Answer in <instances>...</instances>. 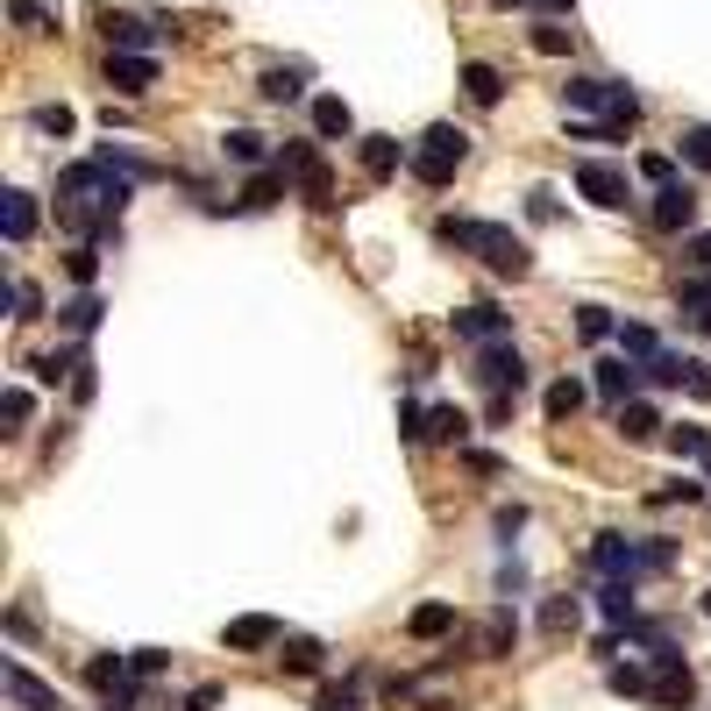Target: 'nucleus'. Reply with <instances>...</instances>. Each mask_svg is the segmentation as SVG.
<instances>
[{"instance_id":"1","label":"nucleus","mask_w":711,"mask_h":711,"mask_svg":"<svg viewBox=\"0 0 711 711\" xmlns=\"http://www.w3.org/2000/svg\"><path fill=\"white\" fill-rule=\"evenodd\" d=\"M434 235L448 242V249H470V256H484V264L498 270V278H512L520 285L526 270H534V249H526V235H512L506 221H434Z\"/></svg>"},{"instance_id":"2","label":"nucleus","mask_w":711,"mask_h":711,"mask_svg":"<svg viewBox=\"0 0 711 711\" xmlns=\"http://www.w3.org/2000/svg\"><path fill=\"white\" fill-rule=\"evenodd\" d=\"M591 563H598V577H647V569H669L676 563V548L669 541H626V534H598V548H591Z\"/></svg>"},{"instance_id":"3","label":"nucleus","mask_w":711,"mask_h":711,"mask_svg":"<svg viewBox=\"0 0 711 711\" xmlns=\"http://www.w3.org/2000/svg\"><path fill=\"white\" fill-rule=\"evenodd\" d=\"M463 157H470V135H463L456 121H434V129L420 135V149H413V178H420V186H434V192H442L448 178L463 171Z\"/></svg>"},{"instance_id":"4","label":"nucleus","mask_w":711,"mask_h":711,"mask_svg":"<svg viewBox=\"0 0 711 711\" xmlns=\"http://www.w3.org/2000/svg\"><path fill=\"white\" fill-rule=\"evenodd\" d=\"M563 108L569 114H626V121H641V93H633V86H612V79L577 71V79H563Z\"/></svg>"},{"instance_id":"5","label":"nucleus","mask_w":711,"mask_h":711,"mask_svg":"<svg viewBox=\"0 0 711 711\" xmlns=\"http://www.w3.org/2000/svg\"><path fill=\"white\" fill-rule=\"evenodd\" d=\"M470 370H477L484 391H512V399L526 391V356L512 349V335L506 342H477V363H470Z\"/></svg>"},{"instance_id":"6","label":"nucleus","mask_w":711,"mask_h":711,"mask_svg":"<svg viewBox=\"0 0 711 711\" xmlns=\"http://www.w3.org/2000/svg\"><path fill=\"white\" fill-rule=\"evenodd\" d=\"M577 192H584L591 207H604V214H619V207L633 200L626 171H619V164H604V157H584V164H577Z\"/></svg>"},{"instance_id":"7","label":"nucleus","mask_w":711,"mask_h":711,"mask_svg":"<svg viewBox=\"0 0 711 711\" xmlns=\"http://www.w3.org/2000/svg\"><path fill=\"white\" fill-rule=\"evenodd\" d=\"M662 711H690V698H698V676L684 669V655L676 647H655V690H647Z\"/></svg>"},{"instance_id":"8","label":"nucleus","mask_w":711,"mask_h":711,"mask_svg":"<svg viewBox=\"0 0 711 711\" xmlns=\"http://www.w3.org/2000/svg\"><path fill=\"white\" fill-rule=\"evenodd\" d=\"M108 86L121 100L149 93V86H157V57H149V51H108Z\"/></svg>"},{"instance_id":"9","label":"nucleus","mask_w":711,"mask_h":711,"mask_svg":"<svg viewBox=\"0 0 711 711\" xmlns=\"http://www.w3.org/2000/svg\"><path fill=\"white\" fill-rule=\"evenodd\" d=\"M591 370H598V391H604L612 406L641 399V385H647V370H641V363H633L626 349H619V356H604V363H591Z\"/></svg>"},{"instance_id":"10","label":"nucleus","mask_w":711,"mask_h":711,"mask_svg":"<svg viewBox=\"0 0 711 711\" xmlns=\"http://www.w3.org/2000/svg\"><path fill=\"white\" fill-rule=\"evenodd\" d=\"M221 641H229L235 655H256V647H285V626H278V619H264V612H242V619L221 626Z\"/></svg>"},{"instance_id":"11","label":"nucleus","mask_w":711,"mask_h":711,"mask_svg":"<svg viewBox=\"0 0 711 711\" xmlns=\"http://www.w3.org/2000/svg\"><path fill=\"white\" fill-rule=\"evenodd\" d=\"M698 192L690 186H655V229L662 235H690V221H698Z\"/></svg>"},{"instance_id":"12","label":"nucleus","mask_w":711,"mask_h":711,"mask_svg":"<svg viewBox=\"0 0 711 711\" xmlns=\"http://www.w3.org/2000/svg\"><path fill=\"white\" fill-rule=\"evenodd\" d=\"M0 676H8V698L22 704V711H65V704H57V690H43V684H36V676H29L14 655L0 662Z\"/></svg>"},{"instance_id":"13","label":"nucleus","mask_w":711,"mask_h":711,"mask_svg":"<svg viewBox=\"0 0 711 711\" xmlns=\"http://www.w3.org/2000/svg\"><path fill=\"white\" fill-rule=\"evenodd\" d=\"M100 313H108V299H100L93 285H79V292H71L65 307H57V327H65V335H93Z\"/></svg>"},{"instance_id":"14","label":"nucleus","mask_w":711,"mask_h":711,"mask_svg":"<svg viewBox=\"0 0 711 711\" xmlns=\"http://www.w3.org/2000/svg\"><path fill=\"white\" fill-rule=\"evenodd\" d=\"M100 36H108V51H149L157 29H149L143 14H100Z\"/></svg>"},{"instance_id":"15","label":"nucleus","mask_w":711,"mask_h":711,"mask_svg":"<svg viewBox=\"0 0 711 711\" xmlns=\"http://www.w3.org/2000/svg\"><path fill=\"white\" fill-rule=\"evenodd\" d=\"M399 164H413V149H406L399 135H363V171L370 178H391Z\"/></svg>"},{"instance_id":"16","label":"nucleus","mask_w":711,"mask_h":711,"mask_svg":"<svg viewBox=\"0 0 711 711\" xmlns=\"http://www.w3.org/2000/svg\"><path fill=\"white\" fill-rule=\"evenodd\" d=\"M456 335H463V342H506L512 321H506L498 307H463V313H456Z\"/></svg>"},{"instance_id":"17","label":"nucleus","mask_w":711,"mask_h":711,"mask_svg":"<svg viewBox=\"0 0 711 711\" xmlns=\"http://www.w3.org/2000/svg\"><path fill=\"white\" fill-rule=\"evenodd\" d=\"M463 93H470L477 108H498V100H506V71L477 57V65H463Z\"/></svg>"},{"instance_id":"18","label":"nucleus","mask_w":711,"mask_h":711,"mask_svg":"<svg viewBox=\"0 0 711 711\" xmlns=\"http://www.w3.org/2000/svg\"><path fill=\"white\" fill-rule=\"evenodd\" d=\"M349 129H356V114H349V100H342V93L313 100V135H321V143H335V135H349Z\"/></svg>"},{"instance_id":"19","label":"nucleus","mask_w":711,"mask_h":711,"mask_svg":"<svg viewBox=\"0 0 711 711\" xmlns=\"http://www.w3.org/2000/svg\"><path fill=\"white\" fill-rule=\"evenodd\" d=\"M427 442L463 448V442H470V413H463V406H434V413H427Z\"/></svg>"},{"instance_id":"20","label":"nucleus","mask_w":711,"mask_h":711,"mask_svg":"<svg viewBox=\"0 0 711 711\" xmlns=\"http://www.w3.org/2000/svg\"><path fill=\"white\" fill-rule=\"evenodd\" d=\"M512 641H520V619H512V604H498V612L484 619V655L506 662V655H512Z\"/></svg>"},{"instance_id":"21","label":"nucleus","mask_w":711,"mask_h":711,"mask_svg":"<svg viewBox=\"0 0 711 711\" xmlns=\"http://www.w3.org/2000/svg\"><path fill=\"white\" fill-rule=\"evenodd\" d=\"M256 93H264L270 108H285V100H299V93H307V71H299V65H270Z\"/></svg>"},{"instance_id":"22","label":"nucleus","mask_w":711,"mask_h":711,"mask_svg":"<svg viewBox=\"0 0 711 711\" xmlns=\"http://www.w3.org/2000/svg\"><path fill=\"white\" fill-rule=\"evenodd\" d=\"M0 229H8L14 249H22V242L36 235V200H29V192H8V207H0Z\"/></svg>"},{"instance_id":"23","label":"nucleus","mask_w":711,"mask_h":711,"mask_svg":"<svg viewBox=\"0 0 711 711\" xmlns=\"http://www.w3.org/2000/svg\"><path fill=\"white\" fill-rule=\"evenodd\" d=\"M541 413H548V420H577L584 413V385H577V377H555V385L541 391Z\"/></svg>"},{"instance_id":"24","label":"nucleus","mask_w":711,"mask_h":711,"mask_svg":"<svg viewBox=\"0 0 711 711\" xmlns=\"http://www.w3.org/2000/svg\"><path fill=\"white\" fill-rule=\"evenodd\" d=\"M619 434H626V442H655V434H662V413L647 399H626V406H619Z\"/></svg>"},{"instance_id":"25","label":"nucleus","mask_w":711,"mask_h":711,"mask_svg":"<svg viewBox=\"0 0 711 711\" xmlns=\"http://www.w3.org/2000/svg\"><path fill=\"white\" fill-rule=\"evenodd\" d=\"M285 186H292V171H285V164H270V171H256L249 186H242V207H278Z\"/></svg>"},{"instance_id":"26","label":"nucleus","mask_w":711,"mask_h":711,"mask_svg":"<svg viewBox=\"0 0 711 711\" xmlns=\"http://www.w3.org/2000/svg\"><path fill=\"white\" fill-rule=\"evenodd\" d=\"M406 633H413V641H442V633H456V604H420V612L406 619Z\"/></svg>"},{"instance_id":"27","label":"nucleus","mask_w":711,"mask_h":711,"mask_svg":"<svg viewBox=\"0 0 711 711\" xmlns=\"http://www.w3.org/2000/svg\"><path fill=\"white\" fill-rule=\"evenodd\" d=\"M129 676H135V662H129V655H93V662H86V684H93L100 698H108L114 684H129Z\"/></svg>"},{"instance_id":"28","label":"nucleus","mask_w":711,"mask_h":711,"mask_svg":"<svg viewBox=\"0 0 711 711\" xmlns=\"http://www.w3.org/2000/svg\"><path fill=\"white\" fill-rule=\"evenodd\" d=\"M676 157H684L690 171H711V121H690V129L676 135Z\"/></svg>"},{"instance_id":"29","label":"nucleus","mask_w":711,"mask_h":711,"mask_svg":"<svg viewBox=\"0 0 711 711\" xmlns=\"http://www.w3.org/2000/svg\"><path fill=\"white\" fill-rule=\"evenodd\" d=\"M598 612L612 619V626H633V584H626V577H604V591H598Z\"/></svg>"},{"instance_id":"30","label":"nucleus","mask_w":711,"mask_h":711,"mask_svg":"<svg viewBox=\"0 0 711 711\" xmlns=\"http://www.w3.org/2000/svg\"><path fill=\"white\" fill-rule=\"evenodd\" d=\"M292 186H299V200H307V207H321V214H327V207H335V171H327V164H313V171H299Z\"/></svg>"},{"instance_id":"31","label":"nucleus","mask_w":711,"mask_h":711,"mask_svg":"<svg viewBox=\"0 0 711 711\" xmlns=\"http://www.w3.org/2000/svg\"><path fill=\"white\" fill-rule=\"evenodd\" d=\"M285 669H292V676H321V641L292 633V641H285Z\"/></svg>"},{"instance_id":"32","label":"nucleus","mask_w":711,"mask_h":711,"mask_svg":"<svg viewBox=\"0 0 711 711\" xmlns=\"http://www.w3.org/2000/svg\"><path fill=\"white\" fill-rule=\"evenodd\" d=\"M612 342H619V349H626L633 363H647V356L662 349V342H655V327H641V321H619V335H612Z\"/></svg>"},{"instance_id":"33","label":"nucleus","mask_w":711,"mask_h":711,"mask_svg":"<svg viewBox=\"0 0 711 711\" xmlns=\"http://www.w3.org/2000/svg\"><path fill=\"white\" fill-rule=\"evenodd\" d=\"M577 335H584V342H612V335H619L612 307H577Z\"/></svg>"},{"instance_id":"34","label":"nucleus","mask_w":711,"mask_h":711,"mask_svg":"<svg viewBox=\"0 0 711 711\" xmlns=\"http://www.w3.org/2000/svg\"><path fill=\"white\" fill-rule=\"evenodd\" d=\"M79 349H51V356H36V363H29V370H36L43 377V385H57V377H71V370H79Z\"/></svg>"},{"instance_id":"35","label":"nucleus","mask_w":711,"mask_h":711,"mask_svg":"<svg viewBox=\"0 0 711 711\" xmlns=\"http://www.w3.org/2000/svg\"><path fill=\"white\" fill-rule=\"evenodd\" d=\"M669 448H676V456H684V463H704L711 434H704V427H690V420H684V427H669Z\"/></svg>"},{"instance_id":"36","label":"nucleus","mask_w":711,"mask_h":711,"mask_svg":"<svg viewBox=\"0 0 711 711\" xmlns=\"http://www.w3.org/2000/svg\"><path fill=\"white\" fill-rule=\"evenodd\" d=\"M221 149H229L235 164H264V135H256V129H229V143H221Z\"/></svg>"},{"instance_id":"37","label":"nucleus","mask_w":711,"mask_h":711,"mask_svg":"<svg viewBox=\"0 0 711 711\" xmlns=\"http://www.w3.org/2000/svg\"><path fill=\"white\" fill-rule=\"evenodd\" d=\"M29 413H36V399H29L22 385H8V391H0V420H8V427H29Z\"/></svg>"},{"instance_id":"38","label":"nucleus","mask_w":711,"mask_h":711,"mask_svg":"<svg viewBox=\"0 0 711 711\" xmlns=\"http://www.w3.org/2000/svg\"><path fill=\"white\" fill-rule=\"evenodd\" d=\"M278 164H285V171H292V178H299V171H313V164H321V149H313V135H299V143H285V149H278Z\"/></svg>"},{"instance_id":"39","label":"nucleus","mask_w":711,"mask_h":711,"mask_svg":"<svg viewBox=\"0 0 711 711\" xmlns=\"http://www.w3.org/2000/svg\"><path fill=\"white\" fill-rule=\"evenodd\" d=\"M534 51L541 57H569V29L563 22H534Z\"/></svg>"},{"instance_id":"40","label":"nucleus","mask_w":711,"mask_h":711,"mask_svg":"<svg viewBox=\"0 0 711 711\" xmlns=\"http://www.w3.org/2000/svg\"><path fill=\"white\" fill-rule=\"evenodd\" d=\"M14 22H22V29H36V36H51V29H57V14L43 8V0H14Z\"/></svg>"},{"instance_id":"41","label":"nucleus","mask_w":711,"mask_h":711,"mask_svg":"<svg viewBox=\"0 0 711 711\" xmlns=\"http://www.w3.org/2000/svg\"><path fill=\"white\" fill-rule=\"evenodd\" d=\"M65 270H71V285H100V249H71Z\"/></svg>"},{"instance_id":"42","label":"nucleus","mask_w":711,"mask_h":711,"mask_svg":"<svg viewBox=\"0 0 711 711\" xmlns=\"http://www.w3.org/2000/svg\"><path fill=\"white\" fill-rule=\"evenodd\" d=\"M14 321H43V292L29 278H14Z\"/></svg>"},{"instance_id":"43","label":"nucleus","mask_w":711,"mask_h":711,"mask_svg":"<svg viewBox=\"0 0 711 711\" xmlns=\"http://www.w3.org/2000/svg\"><path fill=\"white\" fill-rule=\"evenodd\" d=\"M641 178H647V186H676V157L647 149V157H641Z\"/></svg>"},{"instance_id":"44","label":"nucleus","mask_w":711,"mask_h":711,"mask_svg":"<svg viewBox=\"0 0 711 711\" xmlns=\"http://www.w3.org/2000/svg\"><path fill=\"white\" fill-rule=\"evenodd\" d=\"M541 626H548V633H569V626H577V598H548Z\"/></svg>"},{"instance_id":"45","label":"nucleus","mask_w":711,"mask_h":711,"mask_svg":"<svg viewBox=\"0 0 711 711\" xmlns=\"http://www.w3.org/2000/svg\"><path fill=\"white\" fill-rule=\"evenodd\" d=\"M612 690H619V698H647L655 684H647V669H633V662H626V669H612Z\"/></svg>"},{"instance_id":"46","label":"nucleus","mask_w":711,"mask_h":711,"mask_svg":"<svg viewBox=\"0 0 711 711\" xmlns=\"http://www.w3.org/2000/svg\"><path fill=\"white\" fill-rule=\"evenodd\" d=\"M662 506H698V498H704V484H690V477H676V484H662Z\"/></svg>"},{"instance_id":"47","label":"nucleus","mask_w":711,"mask_h":711,"mask_svg":"<svg viewBox=\"0 0 711 711\" xmlns=\"http://www.w3.org/2000/svg\"><path fill=\"white\" fill-rule=\"evenodd\" d=\"M313 711H363V698H356L349 684H327V690H321V704H313Z\"/></svg>"},{"instance_id":"48","label":"nucleus","mask_w":711,"mask_h":711,"mask_svg":"<svg viewBox=\"0 0 711 711\" xmlns=\"http://www.w3.org/2000/svg\"><path fill=\"white\" fill-rule=\"evenodd\" d=\"M29 121H36L43 135H71V108H36Z\"/></svg>"},{"instance_id":"49","label":"nucleus","mask_w":711,"mask_h":711,"mask_svg":"<svg viewBox=\"0 0 711 711\" xmlns=\"http://www.w3.org/2000/svg\"><path fill=\"white\" fill-rule=\"evenodd\" d=\"M684 264L690 270H711V235H684Z\"/></svg>"},{"instance_id":"50","label":"nucleus","mask_w":711,"mask_h":711,"mask_svg":"<svg viewBox=\"0 0 711 711\" xmlns=\"http://www.w3.org/2000/svg\"><path fill=\"white\" fill-rule=\"evenodd\" d=\"M135 676H164V662H171V655H164V647H135Z\"/></svg>"},{"instance_id":"51","label":"nucleus","mask_w":711,"mask_h":711,"mask_svg":"<svg viewBox=\"0 0 711 711\" xmlns=\"http://www.w3.org/2000/svg\"><path fill=\"white\" fill-rule=\"evenodd\" d=\"M93 391H100V377H93V363H79V370H71V399H93Z\"/></svg>"},{"instance_id":"52","label":"nucleus","mask_w":711,"mask_h":711,"mask_svg":"<svg viewBox=\"0 0 711 711\" xmlns=\"http://www.w3.org/2000/svg\"><path fill=\"white\" fill-rule=\"evenodd\" d=\"M526 214H534V221H555V192L534 186V192H526Z\"/></svg>"},{"instance_id":"53","label":"nucleus","mask_w":711,"mask_h":711,"mask_svg":"<svg viewBox=\"0 0 711 711\" xmlns=\"http://www.w3.org/2000/svg\"><path fill=\"white\" fill-rule=\"evenodd\" d=\"M463 463H470V470H477V477H498V470H506V463H498V456H491V448H463Z\"/></svg>"},{"instance_id":"54","label":"nucleus","mask_w":711,"mask_h":711,"mask_svg":"<svg viewBox=\"0 0 711 711\" xmlns=\"http://www.w3.org/2000/svg\"><path fill=\"white\" fill-rule=\"evenodd\" d=\"M520 526H526V506H498V534L512 541V534H520Z\"/></svg>"},{"instance_id":"55","label":"nucleus","mask_w":711,"mask_h":711,"mask_svg":"<svg viewBox=\"0 0 711 711\" xmlns=\"http://www.w3.org/2000/svg\"><path fill=\"white\" fill-rule=\"evenodd\" d=\"M690 391H698V399H711V363H690Z\"/></svg>"},{"instance_id":"56","label":"nucleus","mask_w":711,"mask_h":711,"mask_svg":"<svg viewBox=\"0 0 711 711\" xmlns=\"http://www.w3.org/2000/svg\"><path fill=\"white\" fill-rule=\"evenodd\" d=\"M214 704H221V690L207 684V690H192V704H186V711H214Z\"/></svg>"},{"instance_id":"57","label":"nucleus","mask_w":711,"mask_h":711,"mask_svg":"<svg viewBox=\"0 0 711 711\" xmlns=\"http://www.w3.org/2000/svg\"><path fill=\"white\" fill-rule=\"evenodd\" d=\"M491 8H534V0H491Z\"/></svg>"},{"instance_id":"58","label":"nucleus","mask_w":711,"mask_h":711,"mask_svg":"<svg viewBox=\"0 0 711 711\" xmlns=\"http://www.w3.org/2000/svg\"><path fill=\"white\" fill-rule=\"evenodd\" d=\"M548 8H555V14H569V8H577V0H548Z\"/></svg>"},{"instance_id":"59","label":"nucleus","mask_w":711,"mask_h":711,"mask_svg":"<svg viewBox=\"0 0 711 711\" xmlns=\"http://www.w3.org/2000/svg\"><path fill=\"white\" fill-rule=\"evenodd\" d=\"M704 477H711V448H704Z\"/></svg>"},{"instance_id":"60","label":"nucleus","mask_w":711,"mask_h":711,"mask_svg":"<svg viewBox=\"0 0 711 711\" xmlns=\"http://www.w3.org/2000/svg\"><path fill=\"white\" fill-rule=\"evenodd\" d=\"M704 612H711V591H704Z\"/></svg>"}]
</instances>
